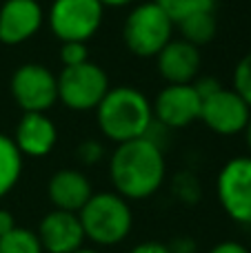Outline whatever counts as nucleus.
Masks as SVG:
<instances>
[{"mask_svg":"<svg viewBox=\"0 0 251 253\" xmlns=\"http://www.w3.org/2000/svg\"><path fill=\"white\" fill-rule=\"evenodd\" d=\"M167 165L163 144L149 135L116 144L109 158V178L114 191L125 200H147L163 187Z\"/></svg>","mask_w":251,"mask_h":253,"instance_id":"nucleus-1","label":"nucleus"},{"mask_svg":"<svg viewBox=\"0 0 251 253\" xmlns=\"http://www.w3.org/2000/svg\"><path fill=\"white\" fill-rule=\"evenodd\" d=\"M98 129L107 140L120 144L142 138L154 126L151 102L136 87H109L96 107Z\"/></svg>","mask_w":251,"mask_h":253,"instance_id":"nucleus-2","label":"nucleus"},{"mask_svg":"<svg viewBox=\"0 0 251 253\" xmlns=\"http://www.w3.org/2000/svg\"><path fill=\"white\" fill-rule=\"evenodd\" d=\"M84 240L96 247H116L127 240L133 227V213L129 200L116 191L91 193L87 205L78 211Z\"/></svg>","mask_w":251,"mask_h":253,"instance_id":"nucleus-3","label":"nucleus"},{"mask_svg":"<svg viewBox=\"0 0 251 253\" xmlns=\"http://www.w3.org/2000/svg\"><path fill=\"white\" fill-rule=\"evenodd\" d=\"M173 20L154 2H138L127 13L123 25L125 47L138 58H156L160 49L173 38Z\"/></svg>","mask_w":251,"mask_h":253,"instance_id":"nucleus-4","label":"nucleus"},{"mask_svg":"<svg viewBox=\"0 0 251 253\" xmlns=\"http://www.w3.org/2000/svg\"><path fill=\"white\" fill-rule=\"evenodd\" d=\"M102 16L100 0H53L44 22L60 42H89L100 29Z\"/></svg>","mask_w":251,"mask_h":253,"instance_id":"nucleus-5","label":"nucleus"},{"mask_svg":"<svg viewBox=\"0 0 251 253\" xmlns=\"http://www.w3.org/2000/svg\"><path fill=\"white\" fill-rule=\"evenodd\" d=\"M58 78V100L71 111H96L109 91V76L100 65L87 60L83 65L62 67Z\"/></svg>","mask_w":251,"mask_h":253,"instance_id":"nucleus-6","label":"nucleus"},{"mask_svg":"<svg viewBox=\"0 0 251 253\" xmlns=\"http://www.w3.org/2000/svg\"><path fill=\"white\" fill-rule=\"evenodd\" d=\"M9 91L22 111L47 114L58 102V78L40 62H25L11 74Z\"/></svg>","mask_w":251,"mask_h":253,"instance_id":"nucleus-7","label":"nucleus"},{"mask_svg":"<svg viewBox=\"0 0 251 253\" xmlns=\"http://www.w3.org/2000/svg\"><path fill=\"white\" fill-rule=\"evenodd\" d=\"M218 200L234 222L251 224V156L231 158L216 180Z\"/></svg>","mask_w":251,"mask_h":253,"instance_id":"nucleus-8","label":"nucleus"},{"mask_svg":"<svg viewBox=\"0 0 251 253\" xmlns=\"http://www.w3.org/2000/svg\"><path fill=\"white\" fill-rule=\"evenodd\" d=\"M154 109V120L167 131L173 129H187L200 120V109H203V98L191 84H167L160 89L156 100L151 102Z\"/></svg>","mask_w":251,"mask_h":253,"instance_id":"nucleus-9","label":"nucleus"},{"mask_svg":"<svg viewBox=\"0 0 251 253\" xmlns=\"http://www.w3.org/2000/svg\"><path fill=\"white\" fill-rule=\"evenodd\" d=\"M249 118H251V107L234 89L220 87L203 98L200 120L207 125L209 131H213L218 135L243 133L249 125Z\"/></svg>","mask_w":251,"mask_h":253,"instance_id":"nucleus-10","label":"nucleus"},{"mask_svg":"<svg viewBox=\"0 0 251 253\" xmlns=\"http://www.w3.org/2000/svg\"><path fill=\"white\" fill-rule=\"evenodd\" d=\"M44 25V9L38 0H2L0 4V44L18 47L31 40Z\"/></svg>","mask_w":251,"mask_h":253,"instance_id":"nucleus-11","label":"nucleus"},{"mask_svg":"<svg viewBox=\"0 0 251 253\" xmlns=\"http://www.w3.org/2000/svg\"><path fill=\"white\" fill-rule=\"evenodd\" d=\"M38 240L44 253H74L84 245L78 213L51 209L38 224Z\"/></svg>","mask_w":251,"mask_h":253,"instance_id":"nucleus-12","label":"nucleus"},{"mask_svg":"<svg viewBox=\"0 0 251 253\" xmlns=\"http://www.w3.org/2000/svg\"><path fill=\"white\" fill-rule=\"evenodd\" d=\"M200 49L182 38H171L156 56L160 78L167 84H191L200 74Z\"/></svg>","mask_w":251,"mask_h":253,"instance_id":"nucleus-13","label":"nucleus"},{"mask_svg":"<svg viewBox=\"0 0 251 253\" xmlns=\"http://www.w3.org/2000/svg\"><path fill=\"white\" fill-rule=\"evenodd\" d=\"M13 144L27 158H44L58 142V129L47 114L25 111L13 129Z\"/></svg>","mask_w":251,"mask_h":253,"instance_id":"nucleus-14","label":"nucleus"},{"mask_svg":"<svg viewBox=\"0 0 251 253\" xmlns=\"http://www.w3.org/2000/svg\"><path fill=\"white\" fill-rule=\"evenodd\" d=\"M91 193V182L80 169H60L56 173H51V178L47 182L49 202L53 205V209L60 211L78 213L87 205Z\"/></svg>","mask_w":251,"mask_h":253,"instance_id":"nucleus-15","label":"nucleus"},{"mask_svg":"<svg viewBox=\"0 0 251 253\" xmlns=\"http://www.w3.org/2000/svg\"><path fill=\"white\" fill-rule=\"evenodd\" d=\"M22 153L9 135L0 133V200L13 191L22 175Z\"/></svg>","mask_w":251,"mask_h":253,"instance_id":"nucleus-16","label":"nucleus"},{"mask_svg":"<svg viewBox=\"0 0 251 253\" xmlns=\"http://www.w3.org/2000/svg\"><path fill=\"white\" fill-rule=\"evenodd\" d=\"M176 27L180 29L182 40H187V42L196 44V47L200 49L203 44L213 40L218 22H216L213 11H200V13H194V16L185 18V20H180Z\"/></svg>","mask_w":251,"mask_h":253,"instance_id":"nucleus-17","label":"nucleus"},{"mask_svg":"<svg viewBox=\"0 0 251 253\" xmlns=\"http://www.w3.org/2000/svg\"><path fill=\"white\" fill-rule=\"evenodd\" d=\"M0 253H44L38 233L27 227H13L0 238Z\"/></svg>","mask_w":251,"mask_h":253,"instance_id":"nucleus-18","label":"nucleus"},{"mask_svg":"<svg viewBox=\"0 0 251 253\" xmlns=\"http://www.w3.org/2000/svg\"><path fill=\"white\" fill-rule=\"evenodd\" d=\"M165 13L178 25L180 20L200 11H216V0H154Z\"/></svg>","mask_w":251,"mask_h":253,"instance_id":"nucleus-19","label":"nucleus"},{"mask_svg":"<svg viewBox=\"0 0 251 253\" xmlns=\"http://www.w3.org/2000/svg\"><path fill=\"white\" fill-rule=\"evenodd\" d=\"M171 191H173V196L180 202H185V205H196V202L200 200V196H203L198 178H196L191 171H180V173H176V178H173V182H171Z\"/></svg>","mask_w":251,"mask_h":253,"instance_id":"nucleus-20","label":"nucleus"},{"mask_svg":"<svg viewBox=\"0 0 251 253\" xmlns=\"http://www.w3.org/2000/svg\"><path fill=\"white\" fill-rule=\"evenodd\" d=\"M234 91L251 107V53L243 56L234 71Z\"/></svg>","mask_w":251,"mask_h":253,"instance_id":"nucleus-21","label":"nucleus"},{"mask_svg":"<svg viewBox=\"0 0 251 253\" xmlns=\"http://www.w3.org/2000/svg\"><path fill=\"white\" fill-rule=\"evenodd\" d=\"M105 156H107V149L100 140H91V138L83 140L78 147V160L87 167H93V165H98V162H102Z\"/></svg>","mask_w":251,"mask_h":253,"instance_id":"nucleus-22","label":"nucleus"},{"mask_svg":"<svg viewBox=\"0 0 251 253\" xmlns=\"http://www.w3.org/2000/svg\"><path fill=\"white\" fill-rule=\"evenodd\" d=\"M60 60L62 67L83 65L89 60L87 42H60Z\"/></svg>","mask_w":251,"mask_h":253,"instance_id":"nucleus-23","label":"nucleus"},{"mask_svg":"<svg viewBox=\"0 0 251 253\" xmlns=\"http://www.w3.org/2000/svg\"><path fill=\"white\" fill-rule=\"evenodd\" d=\"M129 253H171V251H169V245L149 240V242H140V245H136Z\"/></svg>","mask_w":251,"mask_h":253,"instance_id":"nucleus-24","label":"nucleus"},{"mask_svg":"<svg viewBox=\"0 0 251 253\" xmlns=\"http://www.w3.org/2000/svg\"><path fill=\"white\" fill-rule=\"evenodd\" d=\"M209 253H249V249L236 240H225V242H218L216 247H211Z\"/></svg>","mask_w":251,"mask_h":253,"instance_id":"nucleus-25","label":"nucleus"},{"mask_svg":"<svg viewBox=\"0 0 251 253\" xmlns=\"http://www.w3.org/2000/svg\"><path fill=\"white\" fill-rule=\"evenodd\" d=\"M169 251L171 253H196V242L191 238H178L169 245Z\"/></svg>","mask_w":251,"mask_h":253,"instance_id":"nucleus-26","label":"nucleus"},{"mask_svg":"<svg viewBox=\"0 0 251 253\" xmlns=\"http://www.w3.org/2000/svg\"><path fill=\"white\" fill-rule=\"evenodd\" d=\"M13 227H18L16 224V218H13V213L9 209H0V238L4 236V233H9Z\"/></svg>","mask_w":251,"mask_h":253,"instance_id":"nucleus-27","label":"nucleus"},{"mask_svg":"<svg viewBox=\"0 0 251 253\" xmlns=\"http://www.w3.org/2000/svg\"><path fill=\"white\" fill-rule=\"evenodd\" d=\"M138 2V0H100L102 7H109V9H123V7H129V4Z\"/></svg>","mask_w":251,"mask_h":253,"instance_id":"nucleus-28","label":"nucleus"},{"mask_svg":"<svg viewBox=\"0 0 251 253\" xmlns=\"http://www.w3.org/2000/svg\"><path fill=\"white\" fill-rule=\"evenodd\" d=\"M245 133H247V144H249V151H251V118H249V125H247V129H245Z\"/></svg>","mask_w":251,"mask_h":253,"instance_id":"nucleus-29","label":"nucleus"},{"mask_svg":"<svg viewBox=\"0 0 251 253\" xmlns=\"http://www.w3.org/2000/svg\"><path fill=\"white\" fill-rule=\"evenodd\" d=\"M74 253H102V251H96V249H84V247H80L78 251H74Z\"/></svg>","mask_w":251,"mask_h":253,"instance_id":"nucleus-30","label":"nucleus"}]
</instances>
